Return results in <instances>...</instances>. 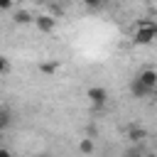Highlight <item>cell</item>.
Returning a JSON list of instances; mask_svg holds the SVG:
<instances>
[{
	"label": "cell",
	"instance_id": "10",
	"mask_svg": "<svg viewBox=\"0 0 157 157\" xmlns=\"http://www.w3.org/2000/svg\"><path fill=\"white\" fill-rule=\"evenodd\" d=\"M56 69H59V61H52V64H42V66H39L42 74H52V71H56Z\"/></svg>",
	"mask_w": 157,
	"mask_h": 157
},
{
	"label": "cell",
	"instance_id": "16",
	"mask_svg": "<svg viewBox=\"0 0 157 157\" xmlns=\"http://www.w3.org/2000/svg\"><path fill=\"white\" fill-rule=\"evenodd\" d=\"M34 157H49V155H47V152H39V155H34Z\"/></svg>",
	"mask_w": 157,
	"mask_h": 157
},
{
	"label": "cell",
	"instance_id": "9",
	"mask_svg": "<svg viewBox=\"0 0 157 157\" xmlns=\"http://www.w3.org/2000/svg\"><path fill=\"white\" fill-rule=\"evenodd\" d=\"M7 125H10V110L0 108V130H7Z\"/></svg>",
	"mask_w": 157,
	"mask_h": 157
},
{
	"label": "cell",
	"instance_id": "8",
	"mask_svg": "<svg viewBox=\"0 0 157 157\" xmlns=\"http://www.w3.org/2000/svg\"><path fill=\"white\" fill-rule=\"evenodd\" d=\"M15 22H17V25H27V22H32V15H29L27 10H17V12H15Z\"/></svg>",
	"mask_w": 157,
	"mask_h": 157
},
{
	"label": "cell",
	"instance_id": "6",
	"mask_svg": "<svg viewBox=\"0 0 157 157\" xmlns=\"http://www.w3.org/2000/svg\"><path fill=\"white\" fill-rule=\"evenodd\" d=\"M145 135H147V132H145V128H137V125H132V128L128 130V140H130V142H140Z\"/></svg>",
	"mask_w": 157,
	"mask_h": 157
},
{
	"label": "cell",
	"instance_id": "4",
	"mask_svg": "<svg viewBox=\"0 0 157 157\" xmlns=\"http://www.w3.org/2000/svg\"><path fill=\"white\" fill-rule=\"evenodd\" d=\"M137 78L155 93V88H157V71H155V69H142V71L137 74Z\"/></svg>",
	"mask_w": 157,
	"mask_h": 157
},
{
	"label": "cell",
	"instance_id": "13",
	"mask_svg": "<svg viewBox=\"0 0 157 157\" xmlns=\"http://www.w3.org/2000/svg\"><path fill=\"white\" fill-rule=\"evenodd\" d=\"M12 2H15V0H0V7H2V10H10Z\"/></svg>",
	"mask_w": 157,
	"mask_h": 157
},
{
	"label": "cell",
	"instance_id": "1",
	"mask_svg": "<svg viewBox=\"0 0 157 157\" xmlns=\"http://www.w3.org/2000/svg\"><path fill=\"white\" fill-rule=\"evenodd\" d=\"M155 39H157V22L145 20V22H140V25L135 27V32H132V42L140 44V47H147V44H152Z\"/></svg>",
	"mask_w": 157,
	"mask_h": 157
},
{
	"label": "cell",
	"instance_id": "5",
	"mask_svg": "<svg viewBox=\"0 0 157 157\" xmlns=\"http://www.w3.org/2000/svg\"><path fill=\"white\" fill-rule=\"evenodd\" d=\"M130 93H132L135 98H147V96H152V91H150V88H147V86H145L137 76L130 81Z\"/></svg>",
	"mask_w": 157,
	"mask_h": 157
},
{
	"label": "cell",
	"instance_id": "2",
	"mask_svg": "<svg viewBox=\"0 0 157 157\" xmlns=\"http://www.w3.org/2000/svg\"><path fill=\"white\" fill-rule=\"evenodd\" d=\"M86 98H88V103H91L93 108H103V105L108 103V91H105L103 86H91V88L86 91Z\"/></svg>",
	"mask_w": 157,
	"mask_h": 157
},
{
	"label": "cell",
	"instance_id": "7",
	"mask_svg": "<svg viewBox=\"0 0 157 157\" xmlns=\"http://www.w3.org/2000/svg\"><path fill=\"white\" fill-rule=\"evenodd\" d=\"M93 150H96V145H93V140H91V137L78 140V152H81V155H91Z\"/></svg>",
	"mask_w": 157,
	"mask_h": 157
},
{
	"label": "cell",
	"instance_id": "3",
	"mask_svg": "<svg viewBox=\"0 0 157 157\" xmlns=\"http://www.w3.org/2000/svg\"><path fill=\"white\" fill-rule=\"evenodd\" d=\"M34 25H37V29L44 32V34H49V32L56 29V20H54L52 15H39V17H34Z\"/></svg>",
	"mask_w": 157,
	"mask_h": 157
},
{
	"label": "cell",
	"instance_id": "12",
	"mask_svg": "<svg viewBox=\"0 0 157 157\" xmlns=\"http://www.w3.org/2000/svg\"><path fill=\"white\" fill-rule=\"evenodd\" d=\"M83 2H86L88 7H101V5L105 2V0H83Z\"/></svg>",
	"mask_w": 157,
	"mask_h": 157
},
{
	"label": "cell",
	"instance_id": "11",
	"mask_svg": "<svg viewBox=\"0 0 157 157\" xmlns=\"http://www.w3.org/2000/svg\"><path fill=\"white\" fill-rule=\"evenodd\" d=\"M0 74H2V76L10 74V61H7V59H0Z\"/></svg>",
	"mask_w": 157,
	"mask_h": 157
},
{
	"label": "cell",
	"instance_id": "15",
	"mask_svg": "<svg viewBox=\"0 0 157 157\" xmlns=\"http://www.w3.org/2000/svg\"><path fill=\"white\" fill-rule=\"evenodd\" d=\"M125 157H147V155H140V152H128Z\"/></svg>",
	"mask_w": 157,
	"mask_h": 157
},
{
	"label": "cell",
	"instance_id": "17",
	"mask_svg": "<svg viewBox=\"0 0 157 157\" xmlns=\"http://www.w3.org/2000/svg\"><path fill=\"white\" fill-rule=\"evenodd\" d=\"M152 96H155V101H157V88H155V93H152Z\"/></svg>",
	"mask_w": 157,
	"mask_h": 157
},
{
	"label": "cell",
	"instance_id": "14",
	"mask_svg": "<svg viewBox=\"0 0 157 157\" xmlns=\"http://www.w3.org/2000/svg\"><path fill=\"white\" fill-rule=\"evenodd\" d=\"M0 157H12V152H10L7 147H2V150H0Z\"/></svg>",
	"mask_w": 157,
	"mask_h": 157
}]
</instances>
